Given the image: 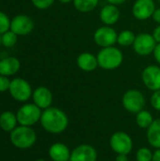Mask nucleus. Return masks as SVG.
Wrapping results in <instances>:
<instances>
[{
	"mask_svg": "<svg viewBox=\"0 0 160 161\" xmlns=\"http://www.w3.org/2000/svg\"><path fill=\"white\" fill-rule=\"evenodd\" d=\"M10 21L5 12L0 11V34H4L10 29Z\"/></svg>",
	"mask_w": 160,
	"mask_h": 161,
	"instance_id": "26",
	"label": "nucleus"
},
{
	"mask_svg": "<svg viewBox=\"0 0 160 161\" xmlns=\"http://www.w3.org/2000/svg\"><path fill=\"white\" fill-rule=\"evenodd\" d=\"M150 102H151V105L154 109L160 111V90L153 92Z\"/></svg>",
	"mask_w": 160,
	"mask_h": 161,
	"instance_id": "28",
	"label": "nucleus"
},
{
	"mask_svg": "<svg viewBox=\"0 0 160 161\" xmlns=\"http://www.w3.org/2000/svg\"><path fill=\"white\" fill-rule=\"evenodd\" d=\"M41 109L34 103L25 104L18 109L16 117L20 125L32 126L41 120Z\"/></svg>",
	"mask_w": 160,
	"mask_h": 161,
	"instance_id": "4",
	"label": "nucleus"
},
{
	"mask_svg": "<svg viewBox=\"0 0 160 161\" xmlns=\"http://www.w3.org/2000/svg\"><path fill=\"white\" fill-rule=\"evenodd\" d=\"M136 39V35L133 31L125 29L123 30L118 34V39H117V43L123 47H128L132 46Z\"/></svg>",
	"mask_w": 160,
	"mask_h": 161,
	"instance_id": "23",
	"label": "nucleus"
},
{
	"mask_svg": "<svg viewBox=\"0 0 160 161\" xmlns=\"http://www.w3.org/2000/svg\"><path fill=\"white\" fill-rule=\"evenodd\" d=\"M147 141L149 144L156 148H160V119L154 120L153 124L149 126L146 133Z\"/></svg>",
	"mask_w": 160,
	"mask_h": 161,
	"instance_id": "19",
	"label": "nucleus"
},
{
	"mask_svg": "<svg viewBox=\"0 0 160 161\" xmlns=\"http://www.w3.org/2000/svg\"><path fill=\"white\" fill-rule=\"evenodd\" d=\"M17 117L11 111H5L0 115V127L6 132H11L17 125Z\"/></svg>",
	"mask_w": 160,
	"mask_h": 161,
	"instance_id": "20",
	"label": "nucleus"
},
{
	"mask_svg": "<svg viewBox=\"0 0 160 161\" xmlns=\"http://www.w3.org/2000/svg\"><path fill=\"white\" fill-rule=\"evenodd\" d=\"M34 28V22L25 14H19L10 21V30L16 35L25 36L29 34Z\"/></svg>",
	"mask_w": 160,
	"mask_h": 161,
	"instance_id": "12",
	"label": "nucleus"
},
{
	"mask_svg": "<svg viewBox=\"0 0 160 161\" xmlns=\"http://www.w3.org/2000/svg\"><path fill=\"white\" fill-rule=\"evenodd\" d=\"M153 152L147 147H141L137 151L136 159L137 161H152L153 160Z\"/></svg>",
	"mask_w": 160,
	"mask_h": 161,
	"instance_id": "25",
	"label": "nucleus"
},
{
	"mask_svg": "<svg viewBox=\"0 0 160 161\" xmlns=\"http://www.w3.org/2000/svg\"><path fill=\"white\" fill-rule=\"evenodd\" d=\"M97 151L90 144H80L71 152L70 161H96Z\"/></svg>",
	"mask_w": 160,
	"mask_h": 161,
	"instance_id": "13",
	"label": "nucleus"
},
{
	"mask_svg": "<svg viewBox=\"0 0 160 161\" xmlns=\"http://www.w3.org/2000/svg\"><path fill=\"white\" fill-rule=\"evenodd\" d=\"M153 54H154V58H155L156 61L160 65V43L157 44Z\"/></svg>",
	"mask_w": 160,
	"mask_h": 161,
	"instance_id": "30",
	"label": "nucleus"
},
{
	"mask_svg": "<svg viewBox=\"0 0 160 161\" xmlns=\"http://www.w3.org/2000/svg\"><path fill=\"white\" fill-rule=\"evenodd\" d=\"M17 36L14 32H12L10 29L1 36V42L5 47H12L17 42Z\"/></svg>",
	"mask_w": 160,
	"mask_h": 161,
	"instance_id": "24",
	"label": "nucleus"
},
{
	"mask_svg": "<svg viewBox=\"0 0 160 161\" xmlns=\"http://www.w3.org/2000/svg\"><path fill=\"white\" fill-rule=\"evenodd\" d=\"M152 161H160V148L157 149L153 154V160Z\"/></svg>",
	"mask_w": 160,
	"mask_h": 161,
	"instance_id": "34",
	"label": "nucleus"
},
{
	"mask_svg": "<svg viewBox=\"0 0 160 161\" xmlns=\"http://www.w3.org/2000/svg\"><path fill=\"white\" fill-rule=\"evenodd\" d=\"M141 79L144 86L153 92L160 90V66L148 65L141 74Z\"/></svg>",
	"mask_w": 160,
	"mask_h": 161,
	"instance_id": "10",
	"label": "nucleus"
},
{
	"mask_svg": "<svg viewBox=\"0 0 160 161\" xmlns=\"http://www.w3.org/2000/svg\"><path fill=\"white\" fill-rule=\"evenodd\" d=\"M31 2L35 8L39 9H46L54 4L55 0H31Z\"/></svg>",
	"mask_w": 160,
	"mask_h": 161,
	"instance_id": "27",
	"label": "nucleus"
},
{
	"mask_svg": "<svg viewBox=\"0 0 160 161\" xmlns=\"http://www.w3.org/2000/svg\"><path fill=\"white\" fill-rule=\"evenodd\" d=\"M156 8L154 0H136L132 7V14L136 19L145 21L153 16Z\"/></svg>",
	"mask_w": 160,
	"mask_h": 161,
	"instance_id": "11",
	"label": "nucleus"
},
{
	"mask_svg": "<svg viewBox=\"0 0 160 161\" xmlns=\"http://www.w3.org/2000/svg\"><path fill=\"white\" fill-rule=\"evenodd\" d=\"M36 161H45L44 159H41V158H40V159H37Z\"/></svg>",
	"mask_w": 160,
	"mask_h": 161,
	"instance_id": "37",
	"label": "nucleus"
},
{
	"mask_svg": "<svg viewBox=\"0 0 160 161\" xmlns=\"http://www.w3.org/2000/svg\"><path fill=\"white\" fill-rule=\"evenodd\" d=\"M153 37L155 38L156 42L157 43H160V25H158L153 31Z\"/></svg>",
	"mask_w": 160,
	"mask_h": 161,
	"instance_id": "31",
	"label": "nucleus"
},
{
	"mask_svg": "<svg viewBox=\"0 0 160 161\" xmlns=\"http://www.w3.org/2000/svg\"><path fill=\"white\" fill-rule=\"evenodd\" d=\"M2 44V42H1V36H0V45Z\"/></svg>",
	"mask_w": 160,
	"mask_h": 161,
	"instance_id": "38",
	"label": "nucleus"
},
{
	"mask_svg": "<svg viewBox=\"0 0 160 161\" xmlns=\"http://www.w3.org/2000/svg\"><path fill=\"white\" fill-rule=\"evenodd\" d=\"M10 80L8 78V76L0 75V92H4L8 91L10 86Z\"/></svg>",
	"mask_w": 160,
	"mask_h": 161,
	"instance_id": "29",
	"label": "nucleus"
},
{
	"mask_svg": "<svg viewBox=\"0 0 160 161\" xmlns=\"http://www.w3.org/2000/svg\"><path fill=\"white\" fill-rule=\"evenodd\" d=\"M74 7L80 12H90L95 9L99 4V0H74Z\"/></svg>",
	"mask_w": 160,
	"mask_h": 161,
	"instance_id": "22",
	"label": "nucleus"
},
{
	"mask_svg": "<svg viewBox=\"0 0 160 161\" xmlns=\"http://www.w3.org/2000/svg\"><path fill=\"white\" fill-rule=\"evenodd\" d=\"M122 104L125 110L137 114L138 112L144 109L145 97L143 93L139 90H128L123 95Z\"/></svg>",
	"mask_w": 160,
	"mask_h": 161,
	"instance_id": "5",
	"label": "nucleus"
},
{
	"mask_svg": "<svg viewBox=\"0 0 160 161\" xmlns=\"http://www.w3.org/2000/svg\"><path fill=\"white\" fill-rule=\"evenodd\" d=\"M40 122L43 129L51 134H60L69 125L67 114L60 108L51 107L42 111Z\"/></svg>",
	"mask_w": 160,
	"mask_h": 161,
	"instance_id": "1",
	"label": "nucleus"
},
{
	"mask_svg": "<svg viewBox=\"0 0 160 161\" xmlns=\"http://www.w3.org/2000/svg\"><path fill=\"white\" fill-rule=\"evenodd\" d=\"M50 158L53 161H70L71 151L69 147L61 142L52 144L48 150Z\"/></svg>",
	"mask_w": 160,
	"mask_h": 161,
	"instance_id": "17",
	"label": "nucleus"
},
{
	"mask_svg": "<svg viewBox=\"0 0 160 161\" xmlns=\"http://www.w3.org/2000/svg\"><path fill=\"white\" fill-rule=\"evenodd\" d=\"M108 4H112V5H116V6H119V5H122L124 4V2H126V0H106Z\"/></svg>",
	"mask_w": 160,
	"mask_h": 161,
	"instance_id": "33",
	"label": "nucleus"
},
{
	"mask_svg": "<svg viewBox=\"0 0 160 161\" xmlns=\"http://www.w3.org/2000/svg\"><path fill=\"white\" fill-rule=\"evenodd\" d=\"M153 122H154V118L150 111L142 109L141 111L137 113L136 123L139 127L142 129H148L149 126L153 124Z\"/></svg>",
	"mask_w": 160,
	"mask_h": 161,
	"instance_id": "21",
	"label": "nucleus"
},
{
	"mask_svg": "<svg viewBox=\"0 0 160 161\" xmlns=\"http://www.w3.org/2000/svg\"><path fill=\"white\" fill-rule=\"evenodd\" d=\"M96 57L99 67L107 71H112L119 68L124 61L122 51L115 46L102 48Z\"/></svg>",
	"mask_w": 160,
	"mask_h": 161,
	"instance_id": "2",
	"label": "nucleus"
},
{
	"mask_svg": "<svg viewBox=\"0 0 160 161\" xmlns=\"http://www.w3.org/2000/svg\"><path fill=\"white\" fill-rule=\"evenodd\" d=\"M115 161H128L127 155H117Z\"/></svg>",
	"mask_w": 160,
	"mask_h": 161,
	"instance_id": "35",
	"label": "nucleus"
},
{
	"mask_svg": "<svg viewBox=\"0 0 160 161\" xmlns=\"http://www.w3.org/2000/svg\"><path fill=\"white\" fill-rule=\"evenodd\" d=\"M60 3H63V4H68V3H71L73 2L74 0H58Z\"/></svg>",
	"mask_w": 160,
	"mask_h": 161,
	"instance_id": "36",
	"label": "nucleus"
},
{
	"mask_svg": "<svg viewBox=\"0 0 160 161\" xmlns=\"http://www.w3.org/2000/svg\"><path fill=\"white\" fill-rule=\"evenodd\" d=\"M157 42L152 34L149 33H141L136 36L135 42L133 43V49L135 53L140 56L146 57L153 54Z\"/></svg>",
	"mask_w": 160,
	"mask_h": 161,
	"instance_id": "8",
	"label": "nucleus"
},
{
	"mask_svg": "<svg viewBox=\"0 0 160 161\" xmlns=\"http://www.w3.org/2000/svg\"><path fill=\"white\" fill-rule=\"evenodd\" d=\"M152 18H153V20H154L157 24L160 25V8H156V10H155V12H154Z\"/></svg>",
	"mask_w": 160,
	"mask_h": 161,
	"instance_id": "32",
	"label": "nucleus"
},
{
	"mask_svg": "<svg viewBox=\"0 0 160 161\" xmlns=\"http://www.w3.org/2000/svg\"><path fill=\"white\" fill-rule=\"evenodd\" d=\"M32 99L34 104L41 109H46L51 107L53 102V94L48 88L41 86L33 91Z\"/></svg>",
	"mask_w": 160,
	"mask_h": 161,
	"instance_id": "14",
	"label": "nucleus"
},
{
	"mask_svg": "<svg viewBox=\"0 0 160 161\" xmlns=\"http://www.w3.org/2000/svg\"><path fill=\"white\" fill-rule=\"evenodd\" d=\"M20 60L17 58H5L0 60V75H13L20 70Z\"/></svg>",
	"mask_w": 160,
	"mask_h": 161,
	"instance_id": "18",
	"label": "nucleus"
},
{
	"mask_svg": "<svg viewBox=\"0 0 160 161\" xmlns=\"http://www.w3.org/2000/svg\"><path fill=\"white\" fill-rule=\"evenodd\" d=\"M11 143L19 149H28L32 147L36 141L37 135L36 132L31 126L20 125L15 127L9 135Z\"/></svg>",
	"mask_w": 160,
	"mask_h": 161,
	"instance_id": "3",
	"label": "nucleus"
},
{
	"mask_svg": "<svg viewBox=\"0 0 160 161\" xmlns=\"http://www.w3.org/2000/svg\"><path fill=\"white\" fill-rule=\"evenodd\" d=\"M8 92L11 97L18 102H26L33 93L30 84L23 78L12 79Z\"/></svg>",
	"mask_w": 160,
	"mask_h": 161,
	"instance_id": "7",
	"label": "nucleus"
},
{
	"mask_svg": "<svg viewBox=\"0 0 160 161\" xmlns=\"http://www.w3.org/2000/svg\"><path fill=\"white\" fill-rule=\"evenodd\" d=\"M117 39L118 33L113 27L109 25H103L98 27L93 34L94 42L102 48L114 46V44L117 42Z\"/></svg>",
	"mask_w": 160,
	"mask_h": 161,
	"instance_id": "9",
	"label": "nucleus"
},
{
	"mask_svg": "<svg viewBox=\"0 0 160 161\" xmlns=\"http://www.w3.org/2000/svg\"><path fill=\"white\" fill-rule=\"evenodd\" d=\"M109 145L117 155H128L133 149V140L127 133L117 131L110 137Z\"/></svg>",
	"mask_w": 160,
	"mask_h": 161,
	"instance_id": "6",
	"label": "nucleus"
},
{
	"mask_svg": "<svg viewBox=\"0 0 160 161\" xmlns=\"http://www.w3.org/2000/svg\"><path fill=\"white\" fill-rule=\"evenodd\" d=\"M121 16V12L119 8L116 5H112V4H108L106 6H104L101 10H100V20L101 22L105 25H115Z\"/></svg>",
	"mask_w": 160,
	"mask_h": 161,
	"instance_id": "15",
	"label": "nucleus"
},
{
	"mask_svg": "<svg viewBox=\"0 0 160 161\" xmlns=\"http://www.w3.org/2000/svg\"><path fill=\"white\" fill-rule=\"evenodd\" d=\"M76 64L80 70L88 73L93 72L99 66L97 57H95L90 52H83L79 54L76 58Z\"/></svg>",
	"mask_w": 160,
	"mask_h": 161,
	"instance_id": "16",
	"label": "nucleus"
}]
</instances>
